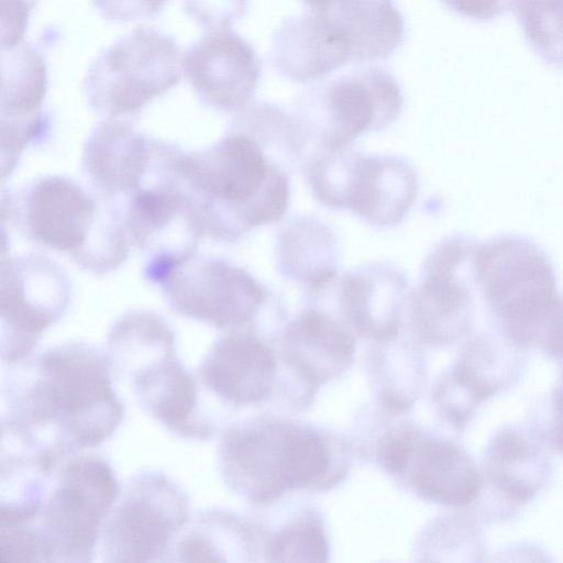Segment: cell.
<instances>
[{"mask_svg":"<svg viewBox=\"0 0 563 563\" xmlns=\"http://www.w3.org/2000/svg\"><path fill=\"white\" fill-rule=\"evenodd\" d=\"M303 133L280 107L249 103L211 146L180 152L176 166L194 203L203 236L235 243L254 229L282 220L290 201L287 172L301 154Z\"/></svg>","mask_w":563,"mask_h":563,"instance_id":"1","label":"cell"},{"mask_svg":"<svg viewBox=\"0 0 563 563\" xmlns=\"http://www.w3.org/2000/svg\"><path fill=\"white\" fill-rule=\"evenodd\" d=\"M2 380V438L54 462L110 439L124 417L107 352L84 342L49 346Z\"/></svg>","mask_w":563,"mask_h":563,"instance_id":"2","label":"cell"},{"mask_svg":"<svg viewBox=\"0 0 563 563\" xmlns=\"http://www.w3.org/2000/svg\"><path fill=\"white\" fill-rule=\"evenodd\" d=\"M474 273L477 294L505 340L518 350L563 355V295L539 244L515 234L478 242Z\"/></svg>","mask_w":563,"mask_h":563,"instance_id":"3","label":"cell"},{"mask_svg":"<svg viewBox=\"0 0 563 563\" xmlns=\"http://www.w3.org/2000/svg\"><path fill=\"white\" fill-rule=\"evenodd\" d=\"M2 217L26 239L67 254L95 275L113 272L129 256L123 208L64 176L41 177L3 192Z\"/></svg>","mask_w":563,"mask_h":563,"instance_id":"4","label":"cell"},{"mask_svg":"<svg viewBox=\"0 0 563 563\" xmlns=\"http://www.w3.org/2000/svg\"><path fill=\"white\" fill-rule=\"evenodd\" d=\"M113 375L130 382L141 408L170 433L187 440L213 437L217 427L202 408L197 375L176 351V336L159 313L123 312L107 336Z\"/></svg>","mask_w":563,"mask_h":563,"instance_id":"5","label":"cell"},{"mask_svg":"<svg viewBox=\"0 0 563 563\" xmlns=\"http://www.w3.org/2000/svg\"><path fill=\"white\" fill-rule=\"evenodd\" d=\"M313 197L323 206L350 210L376 228L395 227L416 201V169L395 155H365L347 147L320 148L305 164Z\"/></svg>","mask_w":563,"mask_h":563,"instance_id":"6","label":"cell"},{"mask_svg":"<svg viewBox=\"0 0 563 563\" xmlns=\"http://www.w3.org/2000/svg\"><path fill=\"white\" fill-rule=\"evenodd\" d=\"M120 493L110 461L99 453L74 454L54 474L35 526L45 562L95 559L103 522Z\"/></svg>","mask_w":563,"mask_h":563,"instance_id":"7","label":"cell"},{"mask_svg":"<svg viewBox=\"0 0 563 563\" xmlns=\"http://www.w3.org/2000/svg\"><path fill=\"white\" fill-rule=\"evenodd\" d=\"M143 276L175 312L220 330L250 323L267 300L266 288L246 269L198 251L148 257Z\"/></svg>","mask_w":563,"mask_h":563,"instance_id":"8","label":"cell"},{"mask_svg":"<svg viewBox=\"0 0 563 563\" xmlns=\"http://www.w3.org/2000/svg\"><path fill=\"white\" fill-rule=\"evenodd\" d=\"M180 46L153 27L140 26L102 49L84 79L89 107L99 115H136L181 79Z\"/></svg>","mask_w":563,"mask_h":563,"instance_id":"9","label":"cell"},{"mask_svg":"<svg viewBox=\"0 0 563 563\" xmlns=\"http://www.w3.org/2000/svg\"><path fill=\"white\" fill-rule=\"evenodd\" d=\"M186 490L158 470H142L120 488L99 538L102 562H168L190 520Z\"/></svg>","mask_w":563,"mask_h":563,"instance_id":"10","label":"cell"},{"mask_svg":"<svg viewBox=\"0 0 563 563\" xmlns=\"http://www.w3.org/2000/svg\"><path fill=\"white\" fill-rule=\"evenodd\" d=\"M404 107L397 79L380 67H364L320 82L297 100V120L320 147H347L358 136L391 124Z\"/></svg>","mask_w":563,"mask_h":563,"instance_id":"11","label":"cell"},{"mask_svg":"<svg viewBox=\"0 0 563 563\" xmlns=\"http://www.w3.org/2000/svg\"><path fill=\"white\" fill-rule=\"evenodd\" d=\"M70 283L60 267L37 253L1 258V362L12 366L31 356L43 333L64 316Z\"/></svg>","mask_w":563,"mask_h":563,"instance_id":"12","label":"cell"},{"mask_svg":"<svg viewBox=\"0 0 563 563\" xmlns=\"http://www.w3.org/2000/svg\"><path fill=\"white\" fill-rule=\"evenodd\" d=\"M477 244L470 236L451 235L428 254L421 283L408 297L412 325L423 340L446 344L470 331L477 295Z\"/></svg>","mask_w":563,"mask_h":563,"instance_id":"13","label":"cell"},{"mask_svg":"<svg viewBox=\"0 0 563 563\" xmlns=\"http://www.w3.org/2000/svg\"><path fill=\"white\" fill-rule=\"evenodd\" d=\"M180 151L169 144L123 208L130 242L150 257L196 252L203 238L196 206L177 170Z\"/></svg>","mask_w":563,"mask_h":563,"instance_id":"14","label":"cell"},{"mask_svg":"<svg viewBox=\"0 0 563 563\" xmlns=\"http://www.w3.org/2000/svg\"><path fill=\"white\" fill-rule=\"evenodd\" d=\"M181 68L199 101L220 112L247 106L262 76L255 49L230 27L210 30L190 45Z\"/></svg>","mask_w":563,"mask_h":563,"instance_id":"15","label":"cell"},{"mask_svg":"<svg viewBox=\"0 0 563 563\" xmlns=\"http://www.w3.org/2000/svg\"><path fill=\"white\" fill-rule=\"evenodd\" d=\"M2 178L14 169L23 151L48 136L52 118L43 108L48 88L47 63L32 43L2 49Z\"/></svg>","mask_w":563,"mask_h":563,"instance_id":"16","label":"cell"},{"mask_svg":"<svg viewBox=\"0 0 563 563\" xmlns=\"http://www.w3.org/2000/svg\"><path fill=\"white\" fill-rule=\"evenodd\" d=\"M166 144L137 131L130 121L110 119L86 140L82 170L97 194L115 201L128 198L155 167Z\"/></svg>","mask_w":563,"mask_h":563,"instance_id":"17","label":"cell"},{"mask_svg":"<svg viewBox=\"0 0 563 563\" xmlns=\"http://www.w3.org/2000/svg\"><path fill=\"white\" fill-rule=\"evenodd\" d=\"M274 376L273 353L251 332H231L218 339L197 371L200 387L234 406L266 398Z\"/></svg>","mask_w":563,"mask_h":563,"instance_id":"18","label":"cell"},{"mask_svg":"<svg viewBox=\"0 0 563 563\" xmlns=\"http://www.w3.org/2000/svg\"><path fill=\"white\" fill-rule=\"evenodd\" d=\"M275 69L298 84L312 82L352 63L345 34L325 18L307 11L286 19L272 36Z\"/></svg>","mask_w":563,"mask_h":563,"instance_id":"19","label":"cell"},{"mask_svg":"<svg viewBox=\"0 0 563 563\" xmlns=\"http://www.w3.org/2000/svg\"><path fill=\"white\" fill-rule=\"evenodd\" d=\"M407 289V277L398 267L375 262L346 273L338 290L352 325L364 335L384 341L397 335Z\"/></svg>","mask_w":563,"mask_h":563,"instance_id":"20","label":"cell"},{"mask_svg":"<svg viewBox=\"0 0 563 563\" xmlns=\"http://www.w3.org/2000/svg\"><path fill=\"white\" fill-rule=\"evenodd\" d=\"M301 1L345 34L353 64L386 60L405 42V19L394 0Z\"/></svg>","mask_w":563,"mask_h":563,"instance_id":"21","label":"cell"},{"mask_svg":"<svg viewBox=\"0 0 563 563\" xmlns=\"http://www.w3.org/2000/svg\"><path fill=\"white\" fill-rule=\"evenodd\" d=\"M276 261L285 278L305 286L317 296L336 278V236L316 217H294L278 232Z\"/></svg>","mask_w":563,"mask_h":563,"instance_id":"22","label":"cell"},{"mask_svg":"<svg viewBox=\"0 0 563 563\" xmlns=\"http://www.w3.org/2000/svg\"><path fill=\"white\" fill-rule=\"evenodd\" d=\"M286 353L305 376L329 379L344 371L354 355V341L332 317L308 309L285 332Z\"/></svg>","mask_w":563,"mask_h":563,"instance_id":"23","label":"cell"},{"mask_svg":"<svg viewBox=\"0 0 563 563\" xmlns=\"http://www.w3.org/2000/svg\"><path fill=\"white\" fill-rule=\"evenodd\" d=\"M411 483L428 499L446 506H465L478 497L483 481L465 450L432 439L422 444L417 455Z\"/></svg>","mask_w":563,"mask_h":563,"instance_id":"24","label":"cell"},{"mask_svg":"<svg viewBox=\"0 0 563 563\" xmlns=\"http://www.w3.org/2000/svg\"><path fill=\"white\" fill-rule=\"evenodd\" d=\"M486 471L497 490L520 505L531 500L545 485L550 464L530 435L516 428H504L490 442Z\"/></svg>","mask_w":563,"mask_h":563,"instance_id":"25","label":"cell"},{"mask_svg":"<svg viewBox=\"0 0 563 563\" xmlns=\"http://www.w3.org/2000/svg\"><path fill=\"white\" fill-rule=\"evenodd\" d=\"M246 537L242 523L221 509H203L188 521L176 539L168 562H227Z\"/></svg>","mask_w":563,"mask_h":563,"instance_id":"26","label":"cell"},{"mask_svg":"<svg viewBox=\"0 0 563 563\" xmlns=\"http://www.w3.org/2000/svg\"><path fill=\"white\" fill-rule=\"evenodd\" d=\"M517 350L503 336L478 334L470 341L454 371L485 401L518 378L521 365Z\"/></svg>","mask_w":563,"mask_h":563,"instance_id":"27","label":"cell"},{"mask_svg":"<svg viewBox=\"0 0 563 563\" xmlns=\"http://www.w3.org/2000/svg\"><path fill=\"white\" fill-rule=\"evenodd\" d=\"M511 10L532 52L563 69V0H514Z\"/></svg>","mask_w":563,"mask_h":563,"instance_id":"28","label":"cell"},{"mask_svg":"<svg viewBox=\"0 0 563 563\" xmlns=\"http://www.w3.org/2000/svg\"><path fill=\"white\" fill-rule=\"evenodd\" d=\"M330 466V451L325 441L316 432L285 431L279 462V481L283 490L303 487L319 481Z\"/></svg>","mask_w":563,"mask_h":563,"instance_id":"29","label":"cell"},{"mask_svg":"<svg viewBox=\"0 0 563 563\" xmlns=\"http://www.w3.org/2000/svg\"><path fill=\"white\" fill-rule=\"evenodd\" d=\"M269 555L273 561H327L328 543L320 522L308 518L284 529L272 540Z\"/></svg>","mask_w":563,"mask_h":563,"instance_id":"30","label":"cell"},{"mask_svg":"<svg viewBox=\"0 0 563 563\" xmlns=\"http://www.w3.org/2000/svg\"><path fill=\"white\" fill-rule=\"evenodd\" d=\"M185 13L207 31L230 27L242 19L249 0H181Z\"/></svg>","mask_w":563,"mask_h":563,"instance_id":"31","label":"cell"},{"mask_svg":"<svg viewBox=\"0 0 563 563\" xmlns=\"http://www.w3.org/2000/svg\"><path fill=\"white\" fill-rule=\"evenodd\" d=\"M168 0H91L100 15L110 22L126 23L154 19Z\"/></svg>","mask_w":563,"mask_h":563,"instance_id":"32","label":"cell"},{"mask_svg":"<svg viewBox=\"0 0 563 563\" xmlns=\"http://www.w3.org/2000/svg\"><path fill=\"white\" fill-rule=\"evenodd\" d=\"M37 0H2L1 48H12L22 43L30 13Z\"/></svg>","mask_w":563,"mask_h":563,"instance_id":"33","label":"cell"},{"mask_svg":"<svg viewBox=\"0 0 563 563\" xmlns=\"http://www.w3.org/2000/svg\"><path fill=\"white\" fill-rule=\"evenodd\" d=\"M448 10L462 18L488 22L505 15L514 0H439Z\"/></svg>","mask_w":563,"mask_h":563,"instance_id":"34","label":"cell"},{"mask_svg":"<svg viewBox=\"0 0 563 563\" xmlns=\"http://www.w3.org/2000/svg\"><path fill=\"white\" fill-rule=\"evenodd\" d=\"M415 451L413 432L404 431L391 435L382 449L384 466L391 473L402 472L409 464Z\"/></svg>","mask_w":563,"mask_h":563,"instance_id":"35","label":"cell"},{"mask_svg":"<svg viewBox=\"0 0 563 563\" xmlns=\"http://www.w3.org/2000/svg\"><path fill=\"white\" fill-rule=\"evenodd\" d=\"M550 432L553 446L563 453V388L554 396Z\"/></svg>","mask_w":563,"mask_h":563,"instance_id":"36","label":"cell"},{"mask_svg":"<svg viewBox=\"0 0 563 563\" xmlns=\"http://www.w3.org/2000/svg\"><path fill=\"white\" fill-rule=\"evenodd\" d=\"M562 363V366H563V355L559 358Z\"/></svg>","mask_w":563,"mask_h":563,"instance_id":"37","label":"cell"}]
</instances>
